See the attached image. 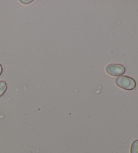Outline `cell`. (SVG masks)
<instances>
[{
	"mask_svg": "<svg viewBox=\"0 0 138 153\" xmlns=\"http://www.w3.org/2000/svg\"><path fill=\"white\" fill-rule=\"evenodd\" d=\"M130 153H138V140H135L132 142Z\"/></svg>",
	"mask_w": 138,
	"mask_h": 153,
	"instance_id": "4",
	"label": "cell"
},
{
	"mask_svg": "<svg viewBox=\"0 0 138 153\" xmlns=\"http://www.w3.org/2000/svg\"><path fill=\"white\" fill-rule=\"evenodd\" d=\"M33 1L31 0V1H20L21 3H23V4H28L29 3H31V2Z\"/></svg>",
	"mask_w": 138,
	"mask_h": 153,
	"instance_id": "5",
	"label": "cell"
},
{
	"mask_svg": "<svg viewBox=\"0 0 138 153\" xmlns=\"http://www.w3.org/2000/svg\"><path fill=\"white\" fill-rule=\"evenodd\" d=\"M116 86L126 91H133L136 87V82L134 78L127 76H121L115 80Z\"/></svg>",
	"mask_w": 138,
	"mask_h": 153,
	"instance_id": "1",
	"label": "cell"
},
{
	"mask_svg": "<svg viewBox=\"0 0 138 153\" xmlns=\"http://www.w3.org/2000/svg\"><path fill=\"white\" fill-rule=\"evenodd\" d=\"M2 72H3V67H2V65L0 64V76L1 75Z\"/></svg>",
	"mask_w": 138,
	"mask_h": 153,
	"instance_id": "6",
	"label": "cell"
},
{
	"mask_svg": "<svg viewBox=\"0 0 138 153\" xmlns=\"http://www.w3.org/2000/svg\"><path fill=\"white\" fill-rule=\"evenodd\" d=\"M106 72L113 76H121L125 72V68L119 64H110L105 68Z\"/></svg>",
	"mask_w": 138,
	"mask_h": 153,
	"instance_id": "2",
	"label": "cell"
},
{
	"mask_svg": "<svg viewBox=\"0 0 138 153\" xmlns=\"http://www.w3.org/2000/svg\"><path fill=\"white\" fill-rule=\"evenodd\" d=\"M7 84L4 80H0V97H2L7 91Z\"/></svg>",
	"mask_w": 138,
	"mask_h": 153,
	"instance_id": "3",
	"label": "cell"
}]
</instances>
